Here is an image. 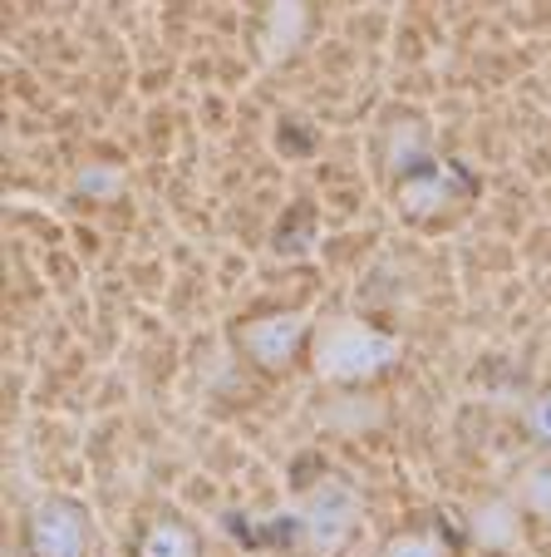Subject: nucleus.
I'll list each match as a JSON object with an SVG mask.
<instances>
[{
	"label": "nucleus",
	"instance_id": "nucleus-9",
	"mask_svg": "<svg viewBox=\"0 0 551 557\" xmlns=\"http://www.w3.org/2000/svg\"><path fill=\"white\" fill-rule=\"evenodd\" d=\"M522 504V513H531V518H551V454L547 459H537L527 473H522V484H517V494H512Z\"/></svg>",
	"mask_w": 551,
	"mask_h": 557
},
{
	"label": "nucleus",
	"instance_id": "nucleus-4",
	"mask_svg": "<svg viewBox=\"0 0 551 557\" xmlns=\"http://www.w3.org/2000/svg\"><path fill=\"white\" fill-rule=\"evenodd\" d=\"M237 341L256 370L281 375V370H291L301 360L305 341H315V321H311V311H266V315L241 321Z\"/></svg>",
	"mask_w": 551,
	"mask_h": 557
},
{
	"label": "nucleus",
	"instance_id": "nucleus-11",
	"mask_svg": "<svg viewBox=\"0 0 551 557\" xmlns=\"http://www.w3.org/2000/svg\"><path fill=\"white\" fill-rule=\"evenodd\" d=\"M522 424H527L531 444L551 454V385H547V389H537V395L527 400V414H522Z\"/></svg>",
	"mask_w": 551,
	"mask_h": 557
},
{
	"label": "nucleus",
	"instance_id": "nucleus-3",
	"mask_svg": "<svg viewBox=\"0 0 551 557\" xmlns=\"http://www.w3.org/2000/svg\"><path fill=\"white\" fill-rule=\"evenodd\" d=\"M89 537H95V523L79 498L45 494L25 513V553L30 557H89Z\"/></svg>",
	"mask_w": 551,
	"mask_h": 557
},
{
	"label": "nucleus",
	"instance_id": "nucleus-6",
	"mask_svg": "<svg viewBox=\"0 0 551 557\" xmlns=\"http://www.w3.org/2000/svg\"><path fill=\"white\" fill-rule=\"evenodd\" d=\"M305 30H311V11L305 0H271L266 15L256 25V54L266 70H281L286 60H296V50L305 45Z\"/></svg>",
	"mask_w": 551,
	"mask_h": 557
},
{
	"label": "nucleus",
	"instance_id": "nucleus-8",
	"mask_svg": "<svg viewBox=\"0 0 551 557\" xmlns=\"http://www.w3.org/2000/svg\"><path fill=\"white\" fill-rule=\"evenodd\" d=\"M517 513H522L517 498H492V504L478 508L473 528H478V537L488 547H508V543H517Z\"/></svg>",
	"mask_w": 551,
	"mask_h": 557
},
{
	"label": "nucleus",
	"instance_id": "nucleus-5",
	"mask_svg": "<svg viewBox=\"0 0 551 557\" xmlns=\"http://www.w3.org/2000/svg\"><path fill=\"white\" fill-rule=\"evenodd\" d=\"M468 193H473V183L458 163H418V169H409L395 183V208L409 222H438L453 208H463Z\"/></svg>",
	"mask_w": 551,
	"mask_h": 557
},
{
	"label": "nucleus",
	"instance_id": "nucleus-2",
	"mask_svg": "<svg viewBox=\"0 0 551 557\" xmlns=\"http://www.w3.org/2000/svg\"><path fill=\"white\" fill-rule=\"evenodd\" d=\"M360 528V494L340 479H321L296 508V533L305 557H340Z\"/></svg>",
	"mask_w": 551,
	"mask_h": 557
},
{
	"label": "nucleus",
	"instance_id": "nucleus-7",
	"mask_svg": "<svg viewBox=\"0 0 551 557\" xmlns=\"http://www.w3.org/2000/svg\"><path fill=\"white\" fill-rule=\"evenodd\" d=\"M134 557H202V553H198V533L183 518H153L138 533Z\"/></svg>",
	"mask_w": 551,
	"mask_h": 557
},
{
	"label": "nucleus",
	"instance_id": "nucleus-10",
	"mask_svg": "<svg viewBox=\"0 0 551 557\" xmlns=\"http://www.w3.org/2000/svg\"><path fill=\"white\" fill-rule=\"evenodd\" d=\"M74 188H79L84 198H95V202H114L118 193H124V173L109 169V163H89V169L74 178Z\"/></svg>",
	"mask_w": 551,
	"mask_h": 557
},
{
	"label": "nucleus",
	"instance_id": "nucleus-12",
	"mask_svg": "<svg viewBox=\"0 0 551 557\" xmlns=\"http://www.w3.org/2000/svg\"><path fill=\"white\" fill-rule=\"evenodd\" d=\"M379 557H443V547L428 533H399V537H389Z\"/></svg>",
	"mask_w": 551,
	"mask_h": 557
},
{
	"label": "nucleus",
	"instance_id": "nucleus-1",
	"mask_svg": "<svg viewBox=\"0 0 551 557\" xmlns=\"http://www.w3.org/2000/svg\"><path fill=\"white\" fill-rule=\"evenodd\" d=\"M399 356H404V341L399 336L370 326L360 315H340V321L315 331L311 370L325 385H370L385 370H395Z\"/></svg>",
	"mask_w": 551,
	"mask_h": 557
}]
</instances>
